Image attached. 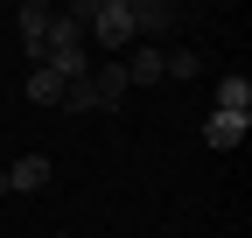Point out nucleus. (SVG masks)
Segmentation results:
<instances>
[{"label": "nucleus", "mask_w": 252, "mask_h": 238, "mask_svg": "<svg viewBox=\"0 0 252 238\" xmlns=\"http://www.w3.org/2000/svg\"><path fill=\"white\" fill-rule=\"evenodd\" d=\"M84 21V42L91 49H105V56H126L140 35H133V0H77L70 7Z\"/></svg>", "instance_id": "f257e3e1"}, {"label": "nucleus", "mask_w": 252, "mask_h": 238, "mask_svg": "<svg viewBox=\"0 0 252 238\" xmlns=\"http://www.w3.org/2000/svg\"><path fill=\"white\" fill-rule=\"evenodd\" d=\"M35 63H49L63 84L91 77V42H84V21H77V14H56V21H49V35H42V56H35Z\"/></svg>", "instance_id": "f03ea898"}, {"label": "nucleus", "mask_w": 252, "mask_h": 238, "mask_svg": "<svg viewBox=\"0 0 252 238\" xmlns=\"http://www.w3.org/2000/svg\"><path fill=\"white\" fill-rule=\"evenodd\" d=\"M126 91H133V84H126L119 56H112V63H98L91 77L63 84V105H70V112H119V105H126Z\"/></svg>", "instance_id": "7ed1b4c3"}, {"label": "nucleus", "mask_w": 252, "mask_h": 238, "mask_svg": "<svg viewBox=\"0 0 252 238\" xmlns=\"http://www.w3.org/2000/svg\"><path fill=\"white\" fill-rule=\"evenodd\" d=\"M14 21H21V49H28V63H35V56H42V35H49V21H56V7H49V0H21Z\"/></svg>", "instance_id": "20e7f679"}, {"label": "nucleus", "mask_w": 252, "mask_h": 238, "mask_svg": "<svg viewBox=\"0 0 252 238\" xmlns=\"http://www.w3.org/2000/svg\"><path fill=\"white\" fill-rule=\"evenodd\" d=\"M245 133H252V112H210V119H203V140L217 147V154H231Z\"/></svg>", "instance_id": "39448f33"}, {"label": "nucleus", "mask_w": 252, "mask_h": 238, "mask_svg": "<svg viewBox=\"0 0 252 238\" xmlns=\"http://www.w3.org/2000/svg\"><path fill=\"white\" fill-rule=\"evenodd\" d=\"M49 175H56L49 154H21V161L7 168V189H14V196H35V189H49Z\"/></svg>", "instance_id": "423d86ee"}, {"label": "nucleus", "mask_w": 252, "mask_h": 238, "mask_svg": "<svg viewBox=\"0 0 252 238\" xmlns=\"http://www.w3.org/2000/svg\"><path fill=\"white\" fill-rule=\"evenodd\" d=\"M119 70H126V84H161V49L154 42H133L119 56Z\"/></svg>", "instance_id": "0eeeda50"}, {"label": "nucleus", "mask_w": 252, "mask_h": 238, "mask_svg": "<svg viewBox=\"0 0 252 238\" xmlns=\"http://www.w3.org/2000/svg\"><path fill=\"white\" fill-rule=\"evenodd\" d=\"M28 105H63V77L49 63H28Z\"/></svg>", "instance_id": "6e6552de"}, {"label": "nucleus", "mask_w": 252, "mask_h": 238, "mask_svg": "<svg viewBox=\"0 0 252 238\" xmlns=\"http://www.w3.org/2000/svg\"><path fill=\"white\" fill-rule=\"evenodd\" d=\"M217 112H252V77H217Z\"/></svg>", "instance_id": "1a4fd4ad"}, {"label": "nucleus", "mask_w": 252, "mask_h": 238, "mask_svg": "<svg viewBox=\"0 0 252 238\" xmlns=\"http://www.w3.org/2000/svg\"><path fill=\"white\" fill-rule=\"evenodd\" d=\"M196 70H203L196 49H161V77H196Z\"/></svg>", "instance_id": "9d476101"}, {"label": "nucleus", "mask_w": 252, "mask_h": 238, "mask_svg": "<svg viewBox=\"0 0 252 238\" xmlns=\"http://www.w3.org/2000/svg\"><path fill=\"white\" fill-rule=\"evenodd\" d=\"M7 196H14V189H7V168H0V203H7Z\"/></svg>", "instance_id": "9b49d317"}, {"label": "nucleus", "mask_w": 252, "mask_h": 238, "mask_svg": "<svg viewBox=\"0 0 252 238\" xmlns=\"http://www.w3.org/2000/svg\"><path fill=\"white\" fill-rule=\"evenodd\" d=\"M63 238H70V231H63Z\"/></svg>", "instance_id": "f8f14e48"}]
</instances>
